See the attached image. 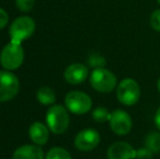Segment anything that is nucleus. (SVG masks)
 <instances>
[{"mask_svg": "<svg viewBox=\"0 0 160 159\" xmlns=\"http://www.w3.org/2000/svg\"><path fill=\"white\" fill-rule=\"evenodd\" d=\"M24 60V50L21 44L11 42L3 47L0 55V62L7 70H15L20 68Z\"/></svg>", "mask_w": 160, "mask_h": 159, "instance_id": "nucleus-1", "label": "nucleus"}, {"mask_svg": "<svg viewBox=\"0 0 160 159\" xmlns=\"http://www.w3.org/2000/svg\"><path fill=\"white\" fill-rule=\"evenodd\" d=\"M46 120L50 131L55 134L64 133L69 127V113H68L67 109L60 105H56L48 109Z\"/></svg>", "mask_w": 160, "mask_h": 159, "instance_id": "nucleus-2", "label": "nucleus"}, {"mask_svg": "<svg viewBox=\"0 0 160 159\" xmlns=\"http://www.w3.org/2000/svg\"><path fill=\"white\" fill-rule=\"evenodd\" d=\"M89 81L92 87L99 93H110L116 88L117 85L116 75L105 68L95 69L92 72Z\"/></svg>", "mask_w": 160, "mask_h": 159, "instance_id": "nucleus-3", "label": "nucleus"}, {"mask_svg": "<svg viewBox=\"0 0 160 159\" xmlns=\"http://www.w3.org/2000/svg\"><path fill=\"white\" fill-rule=\"evenodd\" d=\"M35 32V22L30 17H20L12 22L10 26L11 42L22 44V42L28 39Z\"/></svg>", "mask_w": 160, "mask_h": 159, "instance_id": "nucleus-4", "label": "nucleus"}, {"mask_svg": "<svg viewBox=\"0 0 160 159\" xmlns=\"http://www.w3.org/2000/svg\"><path fill=\"white\" fill-rule=\"evenodd\" d=\"M117 97L119 102L125 106L135 105L141 97L139 85L133 79L122 80L117 87Z\"/></svg>", "mask_w": 160, "mask_h": 159, "instance_id": "nucleus-5", "label": "nucleus"}, {"mask_svg": "<svg viewBox=\"0 0 160 159\" xmlns=\"http://www.w3.org/2000/svg\"><path fill=\"white\" fill-rule=\"evenodd\" d=\"M92 99L87 94L83 92H70L65 96V106L71 112L75 115H84L92 108Z\"/></svg>", "mask_w": 160, "mask_h": 159, "instance_id": "nucleus-6", "label": "nucleus"}, {"mask_svg": "<svg viewBox=\"0 0 160 159\" xmlns=\"http://www.w3.org/2000/svg\"><path fill=\"white\" fill-rule=\"evenodd\" d=\"M20 83L18 77L9 71L0 72V102L11 100L18 94Z\"/></svg>", "mask_w": 160, "mask_h": 159, "instance_id": "nucleus-7", "label": "nucleus"}, {"mask_svg": "<svg viewBox=\"0 0 160 159\" xmlns=\"http://www.w3.org/2000/svg\"><path fill=\"white\" fill-rule=\"evenodd\" d=\"M100 142V135L94 129H86L81 131L74 140V145L78 151L89 152L98 146Z\"/></svg>", "mask_w": 160, "mask_h": 159, "instance_id": "nucleus-8", "label": "nucleus"}, {"mask_svg": "<svg viewBox=\"0 0 160 159\" xmlns=\"http://www.w3.org/2000/svg\"><path fill=\"white\" fill-rule=\"evenodd\" d=\"M111 130L118 135H127L132 129V119L124 110H114L110 117Z\"/></svg>", "mask_w": 160, "mask_h": 159, "instance_id": "nucleus-9", "label": "nucleus"}, {"mask_svg": "<svg viewBox=\"0 0 160 159\" xmlns=\"http://www.w3.org/2000/svg\"><path fill=\"white\" fill-rule=\"evenodd\" d=\"M108 159H135L136 151L125 142L113 143L107 152Z\"/></svg>", "mask_w": 160, "mask_h": 159, "instance_id": "nucleus-10", "label": "nucleus"}, {"mask_svg": "<svg viewBox=\"0 0 160 159\" xmlns=\"http://www.w3.org/2000/svg\"><path fill=\"white\" fill-rule=\"evenodd\" d=\"M88 77V69L82 63H73L64 71V79L70 84H81Z\"/></svg>", "mask_w": 160, "mask_h": 159, "instance_id": "nucleus-11", "label": "nucleus"}, {"mask_svg": "<svg viewBox=\"0 0 160 159\" xmlns=\"http://www.w3.org/2000/svg\"><path fill=\"white\" fill-rule=\"evenodd\" d=\"M12 159H44V153L36 145H24L13 153Z\"/></svg>", "mask_w": 160, "mask_h": 159, "instance_id": "nucleus-12", "label": "nucleus"}, {"mask_svg": "<svg viewBox=\"0 0 160 159\" xmlns=\"http://www.w3.org/2000/svg\"><path fill=\"white\" fill-rule=\"evenodd\" d=\"M30 134L31 140L37 145H44L47 143L49 137V131L45 124L42 122H34L30 127Z\"/></svg>", "mask_w": 160, "mask_h": 159, "instance_id": "nucleus-13", "label": "nucleus"}, {"mask_svg": "<svg viewBox=\"0 0 160 159\" xmlns=\"http://www.w3.org/2000/svg\"><path fill=\"white\" fill-rule=\"evenodd\" d=\"M37 99L42 105H52L56 102V94L50 87H40L37 92Z\"/></svg>", "mask_w": 160, "mask_h": 159, "instance_id": "nucleus-14", "label": "nucleus"}, {"mask_svg": "<svg viewBox=\"0 0 160 159\" xmlns=\"http://www.w3.org/2000/svg\"><path fill=\"white\" fill-rule=\"evenodd\" d=\"M145 144L152 153H160V134L157 132L148 134L145 138Z\"/></svg>", "mask_w": 160, "mask_h": 159, "instance_id": "nucleus-15", "label": "nucleus"}, {"mask_svg": "<svg viewBox=\"0 0 160 159\" xmlns=\"http://www.w3.org/2000/svg\"><path fill=\"white\" fill-rule=\"evenodd\" d=\"M93 119L98 123H103L106 121H109L111 113L107 110V108L105 107H97L96 109H94L93 113H92Z\"/></svg>", "mask_w": 160, "mask_h": 159, "instance_id": "nucleus-16", "label": "nucleus"}, {"mask_svg": "<svg viewBox=\"0 0 160 159\" xmlns=\"http://www.w3.org/2000/svg\"><path fill=\"white\" fill-rule=\"evenodd\" d=\"M46 159H72L69 152L61 147H53L47 153Z\"/></svg>", "mask_w": 160, "mask_h": 159, "instance_id": "nucleus-17", "label": "nucleus"}, {"mask_svg": "<svg viewBox=\"0 0 160 159\" xmlns=\"http://www.w3.org/2000/svg\"><path fill=\"white\" fill-rule=\"evenodd\" d=\"M87 62H88L89 67L94 69H99V68H103L107 63V60L105 59V57H102L99 53H93L88 57L87 59Z\"/></svg>", "mask_w": 160, "mask_h": 159, "instance_id": "nucleus-18", "label": "nucleus"}, {"mask_svg": "<svg viewBox=\"0 0 160 159\" xmlns=\"http://www.w3.org/2000/svg\"><path fill=\"white\" fill-rule=\"evenodd\" d=\"M15 4L20 11L28 12L33 9L34 4H35V0H15Z\"/></svg>", "mask_w": 160, "mask_h": 159, "instance_id": "nucleus-19", "label": "nucleus"}, {"mask_svg": "<svg viewBox=\"0 0 160 159\" xmlns=\"http://www.w3.org/2000/svg\"><path fill=\"white\" fill-rule=\"evenodd\" d=\"M150 26L156 32H160V9H157L150 15Z\"/></svg>", "mask_w": 160, "mask_h": 159, "instance_id": "nucleus-20", "label": "nucleus"}, {"mask_svg": "<svg viewBox=\"0 0 160 159\" xmlns=\"http://www.w3.org/2000/svg\"><path fill=\"white\" fill-rule=\"evenodd\" d=\"M152 152L149 148L145 147V148H139L136 151V159H152Z\"/></svg>", "mask_w": 160, "mask_h": 159, "instance_id": "nucleus-21", "label": "nucleus"}, {"mask_svg": "<svg viewBox=\"0 0 160 159\" xmlns=\"http://www.w3.org/2000/svg\"><path fill=\"white\" fill-rule=\"evenodd\" d=\"M8 20H9L8 13H7L2 8H0V30H1V28H3L4 26L7 25V23H8Z\"/></svg>", "mask_w": 160, "mask_h": 159, "instance_id": "nucleus-22", "label": "nucleus"}, {"mask_svg": "<svg viewBox=\"0 0 160 159\" xmlns=\"http://www.w3.org/2000/svg\"><path fill=\"white\" fill-rule=\"evenodd\" d=\"M155 124L160 131V108L156 111V115H155Z\"/></svg>", "mask_w": 160, "mask_h": 159, "instance_id": "nucleus-23", "label": "nucleus"}, {"mask_svg": "<svg viewBox=\"0 0 160 159\" xmlns=\"http://www.w3.org/2000/svg\"><path fill=\"white\" fill-rule=\"evenodd\" d=\"M157 88H158V91L160 93V79L158 80V82H157Z\"/></svg>", "mask_w": 160, "mask_h": 159, "instance_id": "nucleus-24", "label": "nucleus"}, {"mask_svg": "<svg viewBox=\"0 0 160 159\" xmlns=\"http://www.w3.org/2000/svg\"><path fill=\"white\" fill-rule=\"evenodd\" d=\"M157 1H158V3L160 4V0H157Z\"/></svg>", "mask_w": 160, "mask_h": 159, "instance_id": "nucleus-25", "label": "nucleus"}]
</instances>
